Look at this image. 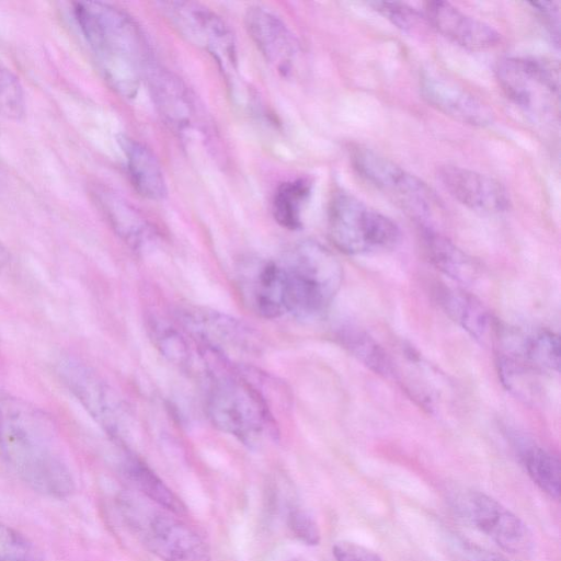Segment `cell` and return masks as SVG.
<instances>
[{"mask_svg":"<svg viewBox=\"0 0 561 561\" xmlns=\"http://www.w3.org/2000/svg\"><path fill=\"white\" fill-rule=\"evenodd\" d=\"M311 192L307 179H296L280 184L273 197V215L284 228L296 230L301 227V211Z\"/></svg>","mask_w":561,"mask_h":561,"instance_id":"d4e9b609","label":"cell"},{"mask_svg":"<svg viewBox=\"0 0 561 561\" xmlns=\"http://www.w3.org/2000/svg\"><path fill=\"white\" fill-rule=\"evenodd\" d=\"M284 272L287 312L300 320L322 317L343 277L336 257L323 245L305 241L291 249L279 262Z\"/></svg>","mask_w":561,"mask_h":561,"instance_id":"277c9868","label":"cell"},{"mask_svg":"<svg viewBox=\"0 0 561 561\" xmlns=\"http://www.w3.org/2000/svg\"><path fill=\"white\" fill-rule=\"evenodd\" d=\"M243 304L256 316L274 319L287 312L282 265L273 260L248 256L236 272Z\"/></svg>","mask_w":561,"mask_h":561,"instance_id":"8fae6325","label":"cell"},{"mask_svg":"<svg viewBox=\"0 0 561 561\" xmlns=\"http://www.w3.org/2000/svg\"><path fill=\"white\" fill-rule=\"evenodd\" d=\"M370 4L404 31L413 30L420 21L419 13L404 3L377 1Z\"/></svg>","mask_w":561,"mask_h":561,"instance_id":"4dcf8cb0","label":"cell"},{"mask_svg":"<svg viewBox=\"0 0 561 561\" xmlns=\"http://www.w3.org/2000/svg\"><path fill=\"white\" fill-rule=\"evenodd\" d=\"M160 10L188 42L207 50L226 75L236 71V47L231 30L208 8L187 1H163Z\"/></svg>","mask_w":561,"mask_h":561,"instance_id":"9c48e42d","label":"cell"},{"mask_svg":"<svg viewBox=\"0 0 561 561\" xmlns=\"http://www.w3.org/2000/svg\"><path fill=\"white\" fill-rule=\"evenodd\" d=\"M11 261L8 248L0 241V270L4 268Z\"/></svg>","mask_w":561,"mask_h":561,"instance_id":"e575fe53","label":"cell"},{"mask_svg":"<svg viewBox=\"0 0 561 561\" xmlns=\"http://www.w3.org/2000/svg\"><path fill=\"white\" fill-rule=\"evenodd\" d=\"M328 229L332 243L346 254L390 249L400 240L396 222L343 192L329 204Z\"/></svg>","mask_w":561,"mask_h":561,"instance_id":"5b68a950","label":"cell"},{"mask_svg":"<svg viewBox=\"0 0 561 561\" xmlns=\"http://www.w3.org/2000/svg\"><path fill=\"white\" fill-rule=\"evenodd\" d=\"M425 15L430 24L449 41L471 50H483L499 43V33L449 2L428 1Z\"/></svg>","mask_w":561,"mask_h":561,"instance_id":"ac0fdd59","label":"cell"},{"mask_svg":"<svg viewBox=\"0 0 561 561\" xmlns=\"http://www.w3.org/2000/svg\"><path fill=\"white\" fill-rule=\"evenodd\" d=\"M211 423L248 447L276 439V423L260 391L241 375L210 373L206 399Z\"/></svg>","mask_w":561,"mask_h":561,"instance_id":"3957f363","label":"cell"},{"mask_svg":"<svg viewBox=\"0 0 561 561\" xmlns=\"http://www.w3.org/2000/svg\"><path fill=\"white\" fill-rule=\"evenodd\" d=\"M118 141L135 190L145 198L163 199L167 195V183L154 153L140 141L128 136L119 137Z\"/></svg>","mask_w":561,"mask_h":561,"instance_id":"44dd1931","label":"cell"},{"mask_svg":"<svg viewBox=\"0 0 561 561\" xmlns=\"http://www.w3.org/2000/svg\"><path fill=\"white\" fill-rule=\"evenodd\" d=\"M533 8L542 19L550 34L554 36V41L559 43L560 34V2L559 1H540L531 2Z\"/></svg>","mask_w":561,"mask_h":561,"instance_id":"d6a6232c","label":"cell"},{"mask_svg":"<svg viewBox=\"0 0 561 561\" xmlns=\"http://www.w3.org/2000/svg\"><path fill=\"white\" fill-rule=\"evenodd\" d=\"M153 337L161 352L171 360L184 363L187 358V344L182 336L169 327L153 325Z\"/></svg>","mask_w":561,"mask_h":561,"instance_id":"f546056e","label":"cell"},{"mask_svg":"<svg viewBox=\"0 0 561 561\" xmlns=\"http://www.w3.org/2000/svg\"><path fill=\"white\" fill-rule=\"evenodd\" d=\"M173 515L150 511L133 517L144 545L161 561H211L201 536Z\"/></svg>","mask_w":561,"mask_h":561,"instance_id":"30bf717a","label":"cell"},{"mask_svg":"<svg viewBox=\"0 0 561 561\" xmlns=\"http://www.w3.org/2000/svg\"><path fill=\"white\" fill-rule=\"evenodd\" d=\"M352 163L360 176L414 218L423 220L433 214L437 198L432 190L388 158L356 147L352 151Z\"/></svg>","mask_w":561,"mask_h":561,"instance_id":"52a82bcc","label":"cell"},{"mask_svg":"<svg viewBox=\"0 0 561 561\" xmlns=\"http://www.w3.org/2000/svg\"><path fill=\"white\" fill-rule=\"evenodd\" d=\"M523 461L533 482L550 497L560 494V462L551 453L538 446L523 451Z\"/></svg>","mask_w":561,"mask_h":561,"instance_id":"4316f807","label":"cell"},{"mask_svg":"<svg viewBox=\"0 0 561 561\" xmlns=\"http://www.w3.org/2000/svg\"><path fill=\"white\" fill-rule=\"evenodd\" d=\"M145 77L156 107L174 130L197 127L201 114L195 95L178 76L152 61Z\"/></svg>","mask_w":561,"mask_h":561,"instance_id":"4fadbf2b","label":"cell"},{"mask_svg":"<svg viewBox=\"0 0 561 561\" xmlns=\"http://www.w3.org/2000/svg\"><path fill=\"white\" fill-rule=\"evenodd\" d=\"M92 194L110 226L129 247L139 249L151 238L148 220L122 195L105 186L95 187Z\"/></svg>","mask_w":561,"mask_h":561,"instance_id":"ffe728a7","label":"cell"},{"mask_svg":"<svg viewBox=\"0 0 561 561\" xmlns=\"http://www.w3.org/2000/svg\"><path fill=\"white\" fill-rule=\"evenodd\" d=\"M287 525L302 543L316 546L320 542V529L312 515L301 506L294 505L287 514Z\"/></svg>","mask_w":561,"mask_h":561,"instance_id":"f1b7e54d","label":"cell"},{"mask_svg":"<svg viewBox=\"0 0 561 561\" xmlns=\"http://www.w3.org/2000/svg\"><path fill=\"white\" fill-rule=\"evenodd\" d=\"M421 91L428 104L460 123L486 126L493 121V112L485 103L446 77L424 73Z\"/></svg>","mask_w":561,"mask_h":561,"instance_id":"2e32d148","label":"cell"},{"mask_svg":"<svg viewBox=\"0 0 561 561\" xmlns=\"http://www.w3.org/2000/svg\"><path fill=\"white\" fill-rule=\"evenodd\" d=\"M426 252L432 263L448 277L469 284L478 275V266L468 254L438 232L426 228L423 231Z\"/></svg>","mask_w":561,"mask_h":561,"instance_id":"603a6c76","label":"cell"},{"mask_svg":"<svg viewBox=\"0 0 561 561\" xmlns=\"http://www.w3.org/2000/svg\"><path fill=\"white\" fill-rule=\"evenodd\" d=\"M245 27L265 59L283 76L294 70L298 44L286 24L265 8L250 7L245 13Z\"/></svg>","mask_w":561,"mask_h":561,"instance_id":"9a60e30c","label":"cell"},{"mask_svg":"<svg viewBox=\"0 0 561 561\" xmlns=\"http://www.w3.org/2000/svg\"><path fill=\"white\" fill-rule=\"evenodd\" d=\"M438 178L447 192L466 207L484 214H497L510 207L506 188L495 179L456 165L443 167Z\"/></svg>","mask_w":561,"mask_h":561,"instance_id":"5bb4252c","label":"cell"},{"mask_svg":"<svg viewBox=\"0 0 561 561\" xmlns=\"http://www.w3.org/2000/svg\"><path fill=\"white\" fill-rule=\"evenodd\" d=\"M336 561H383L374 550L351 541H339L333 546Z\"/></svg>","mask_w":561,"mask_h":561,"instance_id":"1f68e13d","label":"cell"},{"mask_svg":"<svg viewBox=\"0 0 561 561\" xmlns=\"http://www.w3.org/2000/svg\"><path fill=\"white\" fill-rule=\"evenodd\" d=\"M0 561H43L32 542L0 522Z\"/></svg>","mask_w":561,"mask_h":561,"instance_id":"83f0119b","label":"cell"},{"mask_svg":"<svg viewBox=\"0 0 561 561\" xmlns=\"http://www.w3.org/2000/svg\"><path fill=\"white\" fill-rule=\"evenodd\" d=\"M0 448L34 491L56 499L73 491L54 420L41 408L4 390H0Z\"/></svg>","mask_w":561,"mask_h":561,"instance_id":"6da1fadb","label":"cell"},{"mask_svg":"<svg viewBox=\"0 0 561 561\" xmlns=\"http://www.w3.org/2000/svg\"><path fill=\"white\" fill-rule=\"evenodd\" d=\"M185 324L218 355L226 352H253L257 335L244 323L217 311L194 309L186 311Z\"/></svg>","mask_w":561,"mask_h":561,"instance_id":"e0dca14e","label":"cell"},{"mask_svg":"<svg viewBox=\"0 0 561 561\" xmlns=\"http://www.w3.org/2000/svg\"><path fill=\"white\" fill-rule=\"evenodd\" d=\"M505 357L524 368L541 371H559L560 339L549 330L530 333H506Z\"/></svg>","mask_w":561,"mask_h":561,"instance_id":"d6986e66","label":"cell"},{"mask_svg":"<svg viewBox=\"0 0 561 561\" xmlns=\"http://www.w3.org/2000/svg\"><path fill=\"white\" fill-rule=\"evenodd\" d=\"M342 345L360 363L378 375L392 374V365L385 350L368 333L356 328L341 330Z\"/></svg>","mask_w":561,"mask_h":561,"instance_id":"484cf974","label":"cell"},{"mask_svg":"<svg viewBox=\"0 0 561 561\" xmlns=\"http://www.w3.org/2000/svg\"><path fill=\"white\" fill-rule=\"evenodd\" d=\"M467 561H506V560L499 556L492 554V553L479 552L477 554L470 556Z\"/></svg>","mask_w":561,"mask_h":561,"instance_id":"836d02e7","label":"cell"},{"mask_svg":"<svg viewBox=\"0 0 561 561\" xmlns=\"http://www.w3.org/2000/svg\"><path fill=\"white\" fill-rule=\"evenodd\" d=\"M123 471L140 493L164 511L174 515L186 512L182 500L142 460L127 455L123 461Z\"/></svg>","mask_w":561,"mask_h":561,"instance_id":"cb8c5ba5","label":"cell"},{"mask_svg":"<svg viewBox=\"0 0 561 561\" xmlns=\"http://www.w3.org/2000/svg\"><path fill=\"white\" fill-rule=\"evenodd\" d=\"M461 510L467 518L503 550L524 553L534 541L527 525L497 500L479 491L461 496Z\"/></svg>","mask_w":561,"mask_h":561,"instance_id":"7c38bea8","label":"cell"},{"mask_svg":"<svg viewBox=\"0 0 561 561\" xmlns=\"http://www.w3.org/2000/svg\"><path fill=\"white\" fill-rule=\"evenodd\" d=\"M56 374L90 416L112 437L122 439L129 425L128 412L117 392L89 365L65 356Z\"/></svg>","mask_w":561,"mask_h":561,"instance_id":"8992f818","label":"cell"},{"mask_svg":"<svg viewBox=\"0 0 561 561\" xmlns=\"http://www.w3.org/2000/svg\"><path fill=\"white\" fill-rule=\"evenodd\" d=\"M72 13L104 80L119 95L133 98L152 62L135 20L99 1L75 2Z\"/></svg>","mask_w":561,"mask_h":561,"instance_id":"7a4b0ae2","label":"cell"},{"mask_svg":"<svg viewBox=\"0 0 561 561\" xmlns=\"http://www.w3.org/2000/svg\"><path fill=\"white\" fill-rule=\"evenodd\" d=\"M438 300L445 312L474 340L486 343L495 333L494 320L485 306L460 289H443Z\"/></svg>","mask_w":561,"mask_h":561,"instance_id":"7402d4cb","label":"cell"},{"mask_svg":"<svg viewBox=\"0 0 561 561\" xmlns=\"http://www.w3.org/2000/svg\"><path fill=\"white\" fill-rule=\"evenodd\" d=\"M499 83L515 104L526 111L545 113L559 100L558 62L536 57H506L496 68Z\"/></svg>","mask_w":561,"mask_h":561,"instance_id":"ba28073f","label":"cell"}]
</instances>
